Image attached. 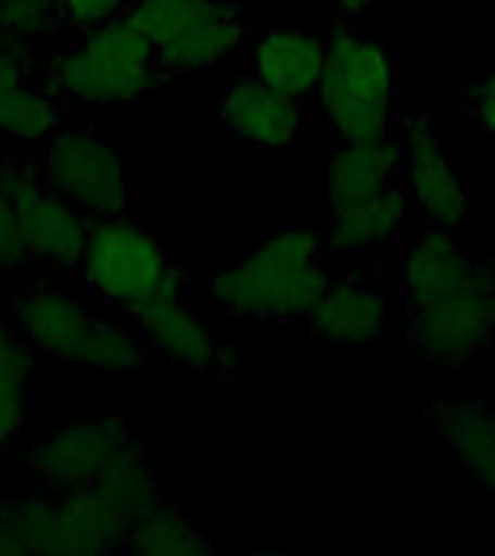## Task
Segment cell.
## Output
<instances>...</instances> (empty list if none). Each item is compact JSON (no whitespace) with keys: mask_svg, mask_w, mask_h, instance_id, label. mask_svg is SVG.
<instances>
[{"mask_svg":"<svg viewBox=\"0 0 495 556\" xmlns=\"http://www.w3.org/2000/svg\"><path fill=\"white\" fill-rule=\"evenodd\" d=\"M330 276L321 264V241L307 226H290L243 252L208 278V299L224 313L258 321L310 319Z\"/></svg>","mask_w":495,"mask_h":556,"instance_id":"1","label":"cell"},{"mask_svg":"<svg viewBox=\"0 0 495 556\" xmlns=\"http://www.w3.org/2000/svg\"><path fill=\"white\" fill-rule=\"evenodd\" d=\"M163 85L154 43L122 15L87 29L76 43L55 50L43 70V87L55 99L119 108L134 104Z\"/></svg>","mask_w":495,"mask_h":556,"instance_id":"2","label":"cell"},{"mask_svg":"<svg viewBox=\"0 0 495 556\" xmlns=\"http://www.w3.org/2000/svg\"><path fill=\"white\" fill-rule=\"evenodd\" d=\"M12 325L33 351L96 371H137L148 345L137 328L102 316L76 293L38 285L15 302Z\"/></svg>","mask_w":495,"mask_h":556,"instance_id":"3","label":"cell"},{"mask_svg":"<svg viewBox=\"0 0 495 556\" xmlns=\"http://www.w3.org/2000/svg\"><path fill=\"white\" fill-rule=\"evenodd\" d=\"M128 521L96 495L33 493L0 504V556H102L128 542Z\"/></svg>","mask_w":495,"mask_h":556,"instance_id":"4","label":"cell"},{"mask_svg":"<svg viewBox=\"0 0 495 556\" xmlns=\"http://www.w3.org/2000/svg\"><path fill=\"white\" fill-rule=\"evenodd\" d=\"M316 96L342 142L389 137L397 111V67L380 41L342 24L328 38V61Z\"/></svg>","mask_w":495,"mask_h":556,"instance_id":"5","label":"cell"},{"mask_svg":"<svg viewBox=\"0 0 495 556\" xmlns=\"http://www.w3.org/2000/svg\"><path fill=\"white\" fill-rule=\"evenodd\" d=\"M130 24L154 43L163 73H203L238 52L250 26L229 0H134Z\"/></svg>","mask_w":495,"mask_h":556,"instance_id":"6","label":"cell"},{"mask_svg":"<svg viewBox=\"0 0 495 556\" xmlns=\"http://www.w3.org/2000/svg\"><path fill=\"white\" fill-rule=\"evenodd\" d=\"M78 267L99 299L125 313L186 287V276L165 258L160 238L119 215L93 220Z\"/></svg>","mask_w":495,"mask_h":556,"instance_id":"7","label":"cell"},{"mask_svg":"<svg viewBox=\"0 0 495 556\" xmlns=\"http://www.w3.org/2000/svg\"><path fill=\"white\" fill-rule=\"evenodd\" d=\"M35 172L90 220L122 215L128 203L119 151H113L93 130H55L38 154Z\"/></svg>","mask_w":495,"mask_h":556,"instance_id":"8","label":"cell"},{"mask_svg":"<svg viewBox=\"0 0 495 556\" xmlns=\"http://www.w3.org/2000/svg\"><path fill=\"white\" fill-rule=\"evenodd\" d=\"M0 186L15 206L29 261L55 269H76L85 255L93 220L52 191L35 165L15 156H0Z\"/></svg>","mask_w":495,"mask_h":556,"instance_id":"9","label":"cell"},{"mask_svg":"<svg viewBox=\"0 0 495 556\" xmlns=\"http://www.w3.org/2000/svg\"><path fill=\"white\" fill-rule=\"evenodd\" d=\"M137 443V434L122 417L78 420L38 438L26 452V469L43 493H78L93 486L104 469Z\"/></svg>","mask_w":495,"mask_h":556,"instance_id":"10","label":"cell"},{"mask_svg":"<svg viewBox=\"0 0 495 556\" xmlns=\"http://www.w3.org/2000/svg\"><path fill=\"white\" fill-rule=\"evenodd\" d=\"M495 337V278L411 311L408 339L437 365L475 359Z\"/></svg>","mask_w":495,"mask_h":556,"instance_id":"11","label":"cell"},{"mask_svg":"<svg viewBox=\"0 0 495 556\" xmlns=\"http://www.w3.org/2000/svg\"><path fill=\"white\" fill-rule=\"evenodd\" d=\"M403 177L408 194L437 229H458L472 215V194L449 151L443 148L434 122L426 113L408 116L403 125Z\"/></svg>","mask_w":495,"mask_h":556,"instance_id":"12","label":"cell"},{"mask_svg":"<svg viewBox=\"0 0 495 556\" xmlns=\"http://www.w3.org/2000/svg\"><path fill=\"white\" fill-rule=\"evenodd\" d=\"M128 316L145 339L148 351H156L191 371H234L232 348L217 342L215 330L182 302V293L156 295Z\"/></svg>","mask_w":495,"mask_h":556,"instance_id":"13","label":"cell"},{"mask_svg":"<svg viewBox=\"0 0 495 556\" xmlns=\"http://www.w3.org/2000/svg\"><path fill=\"white\" fill-rule=\"evenodd\" d=\"M220 122L229 134L258 148H290L302 137V99L284 96L258 78H241L220 96Z\"/></svg>","mask_w":495,"mask_h":556,"instance_id":"14","label":"cell"},{"mask_svg":"<svg viewBox=\"0 0 495 556\" xmlns=\"http://www.w3.org/2000/svg\"><path fill=\"white\" fill-rule=\"evenodd\" d=\"M486 278H495L493 264L467 255L455 243L449 229L434 226L432 232L420 235L403 255V293L408 299V311L481 285Z\"/></svg>","mask_w":495,"mask_h":556,"instance_id":"15","label":"cell"},{"mask_svg":"<svg viewBox=\"0 0 495 556\" xmlns=\"http://www.w3.org/2000/svg\"><path fill=\"white\" fill-rule=\"evenodd\" d=\"M325 61H328V41H321L307 29L276 26L255 41L252 73L278 93L304 102L307 96L316 93Z\"/></svg>","mask_w":495,"mask_h":556,"instance_id":"16","label":"cell"},{"mask_svg":"<svg viewBox=\"0 0 495 556\" xmlns=\"http://www.w3.org/2000/svg\"><path fill=\"white\" fill-rule=\"evenodd\" d=\"M432 420L469 484L495 498V408L481 400L434 403Z\"/></svg>","mask_w":495,"mask_h":556,"instance_id":"17","label":"cell"},{"mask_svg":"<svg viewBox=\"0 0 495 556\" xmlns=\"http://www.w3.org/2000/svg\"><path fill=\"white\" fill-rule=\"evenodd\" d=\"M389 321L385 299L373 287L345 278V281H330L328 293L321 295L316 311L310 313L313 333L333 348H356L371 345L373 339H380Z\"/></svg>","mask_w":495,"mask_h":556,"instance_id":"18","label":"cell"},{"mask_svg":"<svg viewBox=\"0 0 495 556\" xmlns=\"http://www.w3.org/2000/svg\"><path fill=\"white\" fill-rule=\"evenodd\" d=\"M403 174V146L397 139L380 137L368 142H342L328 168L330 208L351 206L394 182Z\"/></svg>","mask_w":495,"mask_h":556,"instance_id":"19","label":"cell"},{"mask_svg":"<svg viewBox=\"0 0 495 556\" xmlns=\"http://www.w3.org/2000/svg\"><path fill=\"white\" fill-rule=\"evenodd\" d=\"M406 194L394 186H385L351 206L330 208L328 250L337 255H365L382 243L394 241L406 220Z\"/></svg>","mask_w":495,"mask_h":556,"instance_id":"20","label":"cell"},{"mask_svg":"<svg viewBox=\"0 0 495 556\" xmlns=\"http://www.w3.org/2000/svg\"><path fill=\"white\" fill-rule=\"evenodd\" d=\"M35 351L15 325L0 321V455L12 452L26 429Z\"/></svg>","mask_w":495,"mask_h":556,"instance_id":"21","label":"cell"},{"mask_svg":"<svg viewBox=\"0 0 495 556\" xmlns=\"http://www.w3.org/2000/svg\"><path fill=\"white\" fill-rule=\"evenodd\" d=\"M125 547L142 556H198L212 551V542L177 507L156 502L134 521Z\"/></svg>","mask_w":495,"mask_h":556,"instance_id":"22","label":"cell"},{"mask_svg":"<svg viewBox=\"0 0 495 556\" xmlns=\"http://www.w3.org/2000/svg\"><path fill=\"white\" fill-rule=\"evenodd\" d=\"M61 29L59 0H0V33L24 43L50 38Z\"/></svg>","mask_w":495,"mask_h":556,"instance_id":"23","label":"cell"},{"mask_svg":"<svg viewBox=\"0 0 495 556\" xmlns=\"http://www.w3.org/2000/svg\"><path fill=\"white\" fill-rule=\"evenodd\" d=\"M130 3L134 0H59L61 26L87 33L125 15Z\"/></svg>","mask_w":495,"mask_h":556,"instance_id":"24","label":"cell"},{"mask_svg":"<svg viewBox=\"0 0 495 556\" xmlns=\"http://www.w3.org/2000/svg\"><path fill=\"white\" fill-rule=\"evenodd\" d=\"M29 43L0 33V113L12 102V96L29 85Z\"/></svg>","mask_w":495,"mask_h":556,"instance_id":"25","label":"cell"},{"mask_svg":"<svg viewBox=\"0 0 495 556\" xmlns=\"http://www.w3.org/2000/svg\"><path fill=\"white\" fill-rule=\"evenodd\" d=\"M24 264H29V252L21 235L15 206L0 186V269H17Z\"/></svg>","mask_w":495,"mask_h":556,"instance_id":"26","label":"cell"},{"mask_svg":"<svg viewBox=\"0 0 495 556\" xmlns=\"http://www.w3.org/2000/svg\"><path fill=\"white\" fill-rule=\"evenodd\" d=\"M469 113L481 128L495 137V78H481L472 90H469Z\"/></svg>","mask_w":495,"mask_h":556,"instance_id":"27","label":"cell"},{"mask_svg":"<svg viewBox=\"0 0 495 556\" xmlns=\"http://www.w3.org/2000/svg\"><path fill=\"white\" fill-rule=\"evenodd\" d=\"M377 0H333V9H337L342 17H356L363 15L365 9H371Z\"/></svg>","mask_w":495,"mask_h":556,"instance_id":"28","label":"cell"},{"mask_svg":"<svg viewBox=\"0 0 495 556\" xmlns=\"http://www.w3.org/2000/svg\"><path fill=\"white\" fill-rule=\"evenodd\" d=\"M490 76H493V78H495V70H493V73H490Z\"/></svg>","mask_w":495,"mask_h":556,"instance_id":"29","label":"cell"}]
</instances>
